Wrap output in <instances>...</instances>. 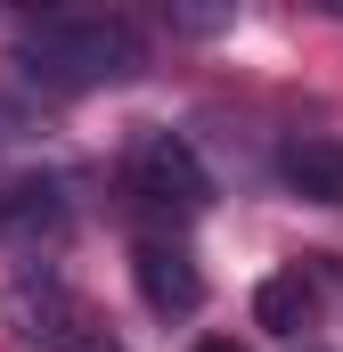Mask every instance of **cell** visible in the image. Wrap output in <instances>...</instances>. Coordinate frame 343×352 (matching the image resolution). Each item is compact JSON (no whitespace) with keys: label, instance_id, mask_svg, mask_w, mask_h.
Segmentation results:
<instances>
[{"label":"cell","instance_id":"6da1fadb","mask_svg":"<svg viewBox=\"0 0 343 352\" xmlns=\"http://www.w3.org/2000/svg\"><path fill=\"white\" fill-rule=\"evenodd\" d=\"M8 58L49 90H98L123 82L139 66V33L123 16H82V8H58V16H25L8 33Z\"/></svg>","mask_w":343,"mask_h":352},{"label":"cell","instance_id":"7a4b0ae2","mask_svg":"<svg viewBox=\"0 0 343 352\" xmlns=\"http://www.w3.org/2000/svg\"><path fill=\"white\" fill-rule=\"evenodd\" d=\"M8 328L33 352H123L106 336V320L90 311L66 278H16L8 287Z\"/></svg>","mask_w":343,"mask_h":352},{"label":"cell","instance_id":"3957f363","mask_svg":"<svg viewBox=\"0 0 343 352\" xmlns=\"http://www.w3.org/2000/svg\"><path fill=\"white\" fill-rule=\"evenodd\" d=\"M123 173H131V197L156 205V213H204L213 205V173H204V156L180 131H139Z\"/></svg>","mask_w":343,"mask_h":352},{"label":"cell","instance_id":"277c9868","mask_svg":"<svg viewBox=\"0 0 343 352\" xmlns=\"http://www.w3.org/2000/svg\"><path fill=\"white\" fill-rule=\"evenodd\" d=\"M131 278H139V303H147L156 320H188V311L204 303V270L188 263L180 246H139V254H131Z\"/></svg>","mask_w":343,"mask_h":352},{"label":"cell","instance_id":"5b68a950","mask_svg":"<svg viewBox=\"0 0 343 352\" xmlns=\"http://www.w3.org/2000/svg\"><path fill=\"white\" fill-rule=\"evenodd\" d=\"M278 173H286L294 197H311V205H343V140L335 131H294L278 148Z\"/></svg>","mask_w":343,"mask_h":352},{"label":"cell","instance_id":"8992f818","mask_svg":"<svg viewBox=\"0 0 343 352\" xmlns=\"http://www.w3.org/2000/svg\"><path fill=\"white\" fill-rule=\"evenodd\" d=\"M319 320V287H311V270H270L254 287V328L270 336H303Z\"/></svg>","mask_w":343,"mask_h":352},{"label":"cell","instance_id":"52a82bcc","mask_svg":"<svg viewBox=\"0 0 343 352\" xmlns=\"http://www.w3.org/2000/svg\"><path fill=\"white\" fill-rule=\"evenodd\" d=\"M66 230V188L58 180H16V188H0V238H58Z\"/></svg>","mask_w":343,"mask_h":352},{"label":"cell","instance_id":"ba28073f","mask_svg":"<svg viewBox=\"0 0 343 352\" xmlns=\"http://www.w3.org/2000/svg\"><path fill=\"white\" fill-rule=\"evenodd\" d=\"M196 352H246V344H237V336H204Z\"/></svg>","mask_w":343,"mask_h":352}]
</instances>
